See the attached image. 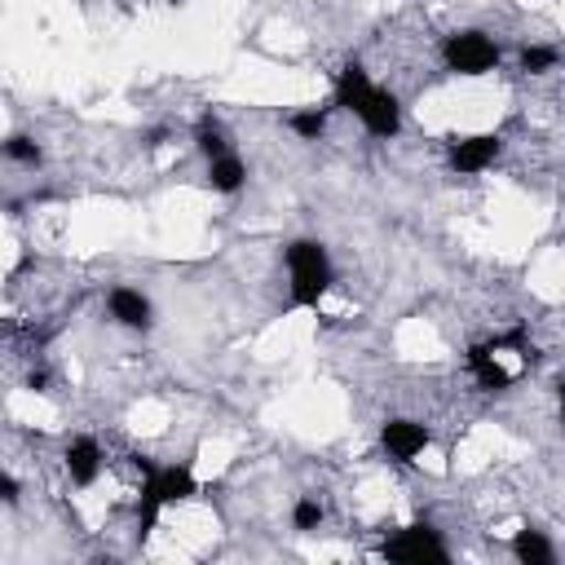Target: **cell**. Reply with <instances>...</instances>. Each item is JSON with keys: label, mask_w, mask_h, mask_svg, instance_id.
Listing matches in <instances>:
<instances>
[{"label": "cell", "mask_w": 565, "mask_h": 565, "mask_svg": "<svg viewBox=\"0 0 565 565\" xmlns=\"http://www.w3.org/2000/svg\"><path fill=\"white\" fill-rule=\"evenodd\" d=\"M331 106L349 110V115L362 124V132L375 137V141H393V137L402 132V102H397L384 84H375L371 71H366L358 57H349V62L335 71Z\"/></svg>", "instance_id": "obj_1"}, {"label": "cell", "mask_w": 565, "mask_h": 565, "mask_svg": "<svg viewBox=\"0 0 565 565\" xmlns=\"http://www.w3.org/2000/svg\"><path fill=\"white\" fill-rule=\"evenodd\" d=\"M132 468L141 472V503H137V543H146L159 525V516L172 508V503H185L199 494V477H194V463L181 459V463H154L150 455H132Z\"/></svg>", "instance_id": "obj_2"}, {"label": "cell", "mask_w": 565, "mask_h": 565, "mask_svg": "<svg viewBox=\"0 0 565 565\" xmlns=\"http://www.w3.org/2000/svg\"><path fill=\"white\" fill-rule=\"evenodd\" d=\"M282 265H287L291 309H318L322 296L335 287L331 252H327L318 238H291V243L282 247Z\"/></svg>", "instance_id": "obj_3"}, {"label": "cell", "mask_w": 565, "mask_h": 565, "mask_svg": "<svg viewBox=\"0 0 565 565\" xmlns=\"http://www.w3.org/2000/svg\"><path fill=\"white\" fill-rule=\"evenodd\" d=\"M499 44L486 35V31H477V26H463V31H450L446 40H441V66L450 71V75H463V79H481V75H490L494 66H499Z\"/></svg>", "instance_id": "obj_4"}, {"label": "cell", "mask_w": 565, "mask_h": 565, "mask_svg": "<svg viewBox=\"0 0 565 565\" xmlns=\"http://www.w3.org/2000/svg\"><path fill=\"white\" fill-rule=\"evenodd\" d=\"M380 556L397 565H424V561H450V547L433 521H411L380 543Z\"/></svg>", "instance_id": "obj_5"}, {"label": "cell", "mask_w": 565, "mask_h": 565, "mask_svg": "<svg viewBox=\"0 0 565 565\" xmlns=\"http://www.w3.org/2000/svg\"><path fill=\"white\" fill-rule=\"evenodd\" d=\"M433 446V428L424 424V419H411V415H388L384 424H380V450L397 463V468H406V463H415L424 450Z\"/></svg>", "instance_id": "obj_6"}, {"label": "cell", "mask_w": 565, "mask_h": 565, "mask_svg": "<svg viewBox=\"0 0 565 565\" xmlns=\"http://www.w3.org/2000/svg\"><path fill=\"white\" fill-rule=\"evenodd\" d=\"M499 154H503V137L499 132H468V137H450L446 141V168L455 177H477V172L494 168Z\"/></svg>", "instance_id": "obj_7"}, {"label": "cell", "mask_w": 565, "mask_h": 565, "mask_svg": "<svg viewBox=\"0 0 565 565\" xmlns=\"http://www.w3.org/2000/svg\"><path fill=\"white\" fill-rule=\"evenodd\" d=\"M62 468H66V477H71L75 490L97 486V477H102V468H106L102 441H97L93 433H75V437L66 441V450H62Z\"/></svg>", "instance_id": "obj_8"}, {"label": "cell", "mask_w": 565, "mask_h": 565, "mask_svg": "<svg viewBox=\"0 0 565 565\" xmlns=\"http://www.w3.org/2000/svg\"><path fill=\"white\" fill-rule=\"evenodd\" d=\"M106 313H110V322H119L124 331H150L154 327V305H150V296L141 291V287H128V282H115L110 291H106Z\"/></svg>", "instance_id": "obj_9"}, {"label": "cell", "mask_w": 565, "mask_h": 565, "mask_svg": "<svg viewBox=\"0 0 565 565\" xmlns=\"http://www.w3.org/2000/svg\"><path fill=\"white\" fill-rule=\"evenodd\" d=\"M468 371H472V380H477V388H481V393H508V388H512V380H516V375L499 362V353L490 349V340L468 349Z\"/></svg>", "instance_id": "obj_10"}, {"label": "cell", "mask_w": 565, "mask_h": 565, "mask_svg": "<svg viewBox=\"0 0 565 565\" xmlns=\"http://www.w3.org/2000/svg\"><path fill=\"white\" fill-rule=\"evenodd\" d=\"M207 190L212 194H225V199H234L243 185H247V159L238 154V150H225V154H216V159H207Z\"/></svg>", "instance_id": "obj_11"}, {"label": "cell", "mask_w": 565, "mask_h": 565, "mask_svg": "<svg viewBox=\"0 0 565 565\" xmlns=\"http://www.w3.org/2000/svg\"><path fill=\"white\" fill-rule=\"evenodd\" d=\"M508 552H512L516 565H556L552 539H547L543 530H534V525H521V530L508 539Z\"/></svg>", "instance_id": "obj_12"}, {"label": "cell", "mask_w": 565, "mask_h": 565, "mask_svg": "<svg viewBox=\"0 0 565 565\" xmlns=\"http://www.w3.org/2000/svg\"><path fill=\"white\" fill-rule=\"evenodd\" d=\"M327 124H331V106H296V110L282 115V128L296 141H322L327 137Z\"/></svg>", "instance_id": "obj_13"}, {"label": "cell", "mask_w": 565, "mask_h": 565, "mask_svg": "<svg viewBox=\"0 0 565 565\" xmlns=\"http://www.w3.org/2000/svg\"><path fill=\"white\" fill-rule=\"evenodd\" d=\"M194 146H199V154H203V159H216V154L234 150L230 132L221 128V119H216L212 110H207V115H199V128H194Z\"/></svg>", "instance_id": "obj_14"}, {"label": "cell", "mask_w": 565, "mask_h": 565, "mask_svg": "<svg viewBox=\"0 0 565 565\" xmlns=\"http://www.w3.org/2000/svg\"><path fill=\"white\" fill-rule=\"evenodd\" d=\"M516 66H521L525 75H547V71L561 66V49H556V44H521Z\"/></svg>", "instance_id": "obj_15"}, {"label": "cell", "mask_w": 565, "mask_h": 565, "mask_svg": "<svg viewBox=\"0 0 565 565\" xmlns=\"http://www.w3.org/2000/svg\"><path fill=\"white\" fill-rule=\"evenodd\" d=\"M0 150H4V159H9V163H22V168H40V163H44L40 141H35V137H26V132H9Z\"/></svg>", "instance_id": "obj_16"}, {"label": "cell", "mask_w": 565, "mask_h": 565, "mask_svg": "<svg viewBox=\"0 0 565 565\" xmlns=\"http://www.w3.org/2000/svg\"><path fill=\"white\" fill-rule=\"evenodd\" d=\"M322 516H327V508H322L318 494H300V499L291 503V530H296V534H313V530L322 525Z\"/></svg>", "instance_id": "obj_17"}, {"label": "cell", "mask_w": 565, "mask_h": 565, "mask_svg": "<svg viewBox=\"0 0 565 565\" xmlns=\"http://www.w3.org/2000/svg\"><path fill=\"white\" fill-rule=\"evenodd\" d=\"M0 494H4V503H9V508L22 499V486H18V477H13V472H0Z\"/></svg>", "instance_id": "obj_18"}, {"label": "cell", "mask_w": 565, "mask_h": 565, "mask_svg": "<svg viewBox=\"0 0 565 565\" xmlns=\"http://www.w3.org/2000/svg\"><path fill=\"white\" fill-rule=\"evenodd\" d=\"M26 388L44 393V388H49V371H31V375H26Z\"/></svg>", "instance_id": "obj_19"}, {"label": "cell", "mask_w": 565, "mask_h": 565, "mask_svg": "<svg viewBox=\"0 0 565 565\" xmlns=\"http://www.w3.org/2000/svg\"><path fill=\"white\" fill-rule=\"evenodd\" d=\"M556 415H561V424H565V380H556Z\"/></svg>", "instance_id": "obj_20"}, {"label": "cell", "mask_w": 565, "mask_h": 565, "mask_svg": "<svg viewBox=\"0 0 565 565\" xmlns=\"http://www.w3.org/2000/svg\"><path fill=\"white\" fill-rule=\"evenodd\" d=\"M150 4H168V9H181L185 0H150Z\"/></svg>", "instance_id": "obj_21"}]
</instances>
